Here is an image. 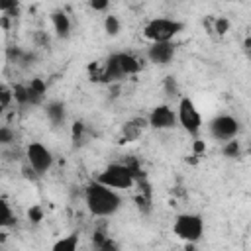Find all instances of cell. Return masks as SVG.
<instances>
[{
  "instance_id": "cell-1",
  "label": "cell",
  "mask_w": 251,
  "mask_h": 251,
  "mask_svg": "<svg viewBox=\"0 0 251 251\" xmlns=\"http://www.w3.org/2000/svg\"><path fill=\"white\" fill-rule=\"evenodd\" d=\"M84 202H86V208L92 216L106 218V216H112V214L118 212V208L122 204V198L116 192V188H110V186L102 184L100 180H96V182L86 186Z\"/></svg>"
},
{
  "instance_id": "cell-2",
  "label": "cell",
  "mask_w": 251,
  "mask_h": 251,
  "mask_svg": "<svg viewBox=\"0 0 251 251\" xmlns=\"http://www.w3.org/2000/svg\"><path fill=\"white\" fill-rule=\"evenodd\" d=\"M182 31V24L178 20H171V18H155L149 20L143 27V35L157 43V41H171L175 35H178Z\"/></svg>"
},
{
  "instance_id": "cell-3",
  "label": "cell",
  "mask_w": 251,
  "mask_h": 251,
  "mask_svg": "<svg viewBox=\"0 0 251 251\" xmlns=\"http://www.w3.org/2000/svg\"><path fill=\"white\" fill-rule=\"evenodd\" d=\"M102 184L110 186V188H116V190H122V188H131L133 180H135V173L133 169L126 163V165H120V163H114V165H108L100 175L98 178Z\"/></svg>"
},
{
  "instance_id": "cell-4",
  "label": "cell",
  "mask_w": 251,
  "mask_h": 251,
  "mask_svg": "<svg viewBox=\"0 0 251 251\" xmlns=\"http://www.w3.org/2000/svg\"><path fill=\"white\" fill-rule=\"evenodd\" d=\"M173 233L184 241H198L204 233V220L198 214H180L175 218L173 224Z\"/></svg>"
},
{
  "instance_id": "cell-5",
  "label": "cell",
  "mask_w": 251,
  "mask_h": 251,
  "mask_svg": "<svg viewBox=\"0 0 251 251\" xmlns=\"http://www.w3.org/2000/svg\"><path fill=\"white\" fill-rule=\"evenodd\" d=\"M176 116H178V122L180 126L190 133V135H196L202 127V116L198 112V108L194 106V102L188 98V96H182L178 100V110H176Z\"/></svg>"
},
{
  "instance_id": "cell-6",
  "label": "cell",
  "mask_w": 251,
  "mask_h": 251,
  "mask_svg": "<svg viewBox=\"0 0 251 251\" xmlns=\"http://www.w3.org/2000/svg\"><path fill=\"white\" fill-rule=\"evenodd\" d=\"M239 131V122L227 114H222V116H216L212 122H210V135L218 141H229V139H235Z\"/></svg>"
},
{
  "instance_id": "cell-7",
  "label": "cell",
  "mask_w": 251,
  "mask_h": 251,
  "mask_svg": "<svg viewBox=\"0 0 251 251\" xmlns=\"http://www.w3.org/2000/svg\"><path fill=\"white\" fill-rule=\"evenodd\" d=\"M25 157H27V165H29L35 173H39V175L47 173V171L51 169V165H53V155H51V151H49L45 145L37 143V141L27 145Z\"/></svg>"
},
{
  "instance_id": "cell-8",
  "label": "cell",
  "mask_w": 251,
  "mask_h": 251,
  "mask_svg": "<svg viewBox=\"0 0 251 251\" xmlns=\"http://www.w3.org/2000/svg\"><path fill=\"white\" fill-rule=\"evenodd\" d=\"M147 122H149V126H151L153 129H171V127L176 126L178 116H176V112H175L171 106L161 104V106H155V108L151 110Z\"/></svg>"
},
{
  "instance_id": "cell-9",
  "label": "cell",
  "mask_w": 251,
  "mask_h": 251,
  "mask_svg": "<svg viewBox=\"0 0 251 251\" xmlns=\"http://www.w3.org/2000/svg\"><path fill=\"white\" fill-rule=\"evenodd\" d=\"M147 57L155 65H167L175 57V47L171 41H157L147 49Z\"/></svg>"
},
{
  "instance_id": "cell-10",
  "label": "cell",
  "mask_w": 251,
  "mask_h": 251,
  "mask_svg": "<svg viewBox=\"0 0 251 251\" xmlns=\"http://www.w3.org/2000/svg\"><path fill=\"white\" fill-rule=\"evenodd\" d=\"M116 61L120 65V69L124 71V75H135L141 69V61L137 57H133L131 53H116Z\"/></svg>"
},
{
  "instance_id": "cell-11",
  "label": "cell",
  "mask_w": 251,
  "mask_h": 251,
  "mask_svg": "<svg viewBox=\"0 0 251 251\" xmlns=\"http://www.w3.org/2000/svg\"><path fill=\"white\" fill-rule=\"evenodd\" d=\"M51 22H53V29L59 37H69L71 33V20L63 10H57L51 14Z\"/></svg>"
},
{
  "instance_id": "cell-12",
  "label": "cell",
  "mask_w": 251,
  "mask_h": 251,
  "mask_svg": "<svg viewBox=\"0 0 251 251\" xmlns=\"http://www.w3.org/2000/svg\"><path fill=\"white\" fill-rule=\"evenodd\" d=\"M45 114H47V118L53 126H61L65 122V116H67L65 114V104L63 102H49L45 106Z\"/></svg>"
},
{
  "instance_id": "cell-13",
  "label": "cell",
  "mask_w": 251,
  "mask_h": 251,
  "mask_svg": "<svg viewBox=\"0 0 251 251\" xmlns=\"http://www.w3.org/2000/svg\"><path fill=\"white\" fill-rule=\"evenodd\" d=\"M27 90H29V104H39L45 94V84H43V80L33 78L31 84L27 86Z\"/></svg>"
},
{
  "instance_id": "cell-14",
  "label": "cell",
  "mask_w": 251,
  "mask_h": 251,
  "mask_svg": "<svg viewBox=\"0 0 251 251\" xmlns=\"http://www.w3.org/2000/svg\"><path fill=\"white\" fill-rule=\"evenodd\" d=\"M78 245V235H67L63 239H59L57 243H53V249L55 251H75Z\"/></svg>"
},
{
  "instance_id": "cell-15",
  "label": "cell",
  "mask_w": 251,
  "mask_h": 251,
  "mask_svg": "<svg viewBox=\"0 0 251 251\" xmlns=\"http://www.w3.org/2000/svg\"><path fill=\"white\" fill-rule=\"evenodd\" d=\"M104 29H106V33L108 35H118L120 33V20L116 18V16H106V20H104Z\"/></svg>"
},
{
  "instance_id": "cell-16",
  "label": "cell",
  "mask_w": 251,
  "mask_h": 251,
  "mask_svg": "<svg viewBox=\"0 0 251 251\" xmlns=\"http://www.w3.org/2000/svg\"><path fill=\"white\" fill-rule=\"evenodd\" d=\"M0 208H2V216H0V226H4V227H8V226H12L14 224V216H12V210H10V206H8V202H0Z\"/></svg>"
},
{
  "instance_id": "cell-17",
  "label": "cell",
  "mask_w": 251,
  "mask_h": 251,
  "mask_svg": "<svg viewBox=\"0 0 251 251\" xmlns=\"http://www.w3.org/2000/svg\"><path fill=\"white\" fill-rule=\"evenodd\" d=\"M14 98H16L20 104H29V90H27V86L18 84V86L14 88Z\"/></svg>"
},
{
  "instance_id": "cell-18",
  "label": "cell",
  "mask_w": 251,
  "mask_h": 251,
  "mask_svg": "<svg viewBox=\"0 0 251 251\" xmlns=\"http://www.w3.org/2000/svg\"><path fill=\"white\" fill-rule=\"evenodd\" d=\"M239 141L237 139H229V141H226V145H224V155L226 157H237L239 155Z\"/></svg>"
},
{
  "instance_id": "cell-19",
  "label": "cell",
  "mask_w": 251,
  "mask_h": 251,
  "mask_svg": "<svg viewBox=\"0 0 251 251\" xmlns=\"http://www.w3.org/2000/svg\"><path fill=\"white\" fill-rule=\"evenodd\" d=\"M0 10L4 16L18 14V0H0Z\"/></svg>"
},
{
  "instance_id": "cell-20",
  "label": "cell",
  "mask_w": 251,
  "mask_h": 251,
  "mask_svg": "<svg viewBox=\"0 0 251 251\" xmlns=\"http://www.w3.org/2000/svg\"><path fill=\"white\" fill-rule=\"evenodd\" d=\"M165 90H167L169 96H178V86H176V80L173 76L165 78Z\"/></svg>"
},
{
  "instance_id": "cell-21",
  "label": "cell",
  "mask_w": 251,
  "mask_h": 251,
  "mask_svg": "<svg viewBox=\"0 0 251 251\" xmlns=\"http://www.w3.org/2000/svg\"><path fill=\"white\" fill-rule=\"evenodd\" d=\"M12 139H14V133H12V129L10 127H0V143H4V145H8V143H12Z\"/></svg>"
},
{
  "instance_id": "cell-22",
  "label": "cell",
  "mask_w": 251,
  "mask_h": 251,
  "mask_svg": "<svg viewBox=\"0 0 251 251\" xmlns=\"http://www.w3.org/2000/svg\"><path fill=\"white\" fill-rule=\"evenodd\" d=\"M88 6L96 12H104L110 6V0H88Z\"/></svg>"
},
{
  "instance_id": "cell-23",
  "label": "cell",
  "mask_w": 251,
  "mask_h": 251,
  "mask_svg": "<svg viewBox=\"0 0 251 251\" xmlns=\"http://www.w3.org/2000/svg\"><path fill=\"white\" fill-rule=\"evenodd\" d=\"M12 96H14V94L8 90V86H2V110H6V108H8V104H10Z\"/></svg>"
},
{
  "instance_id": "cell-24",
  "label": "cell",
  "mask_w": 251,
  "mask_h": 251,
  "mask_svg": "<svg viewBox=\"0 0 251 251\" xmlns=\"http://www.w3.org/2000/svg\"><path fill=\"white\" fill-rule=\"evenodd\" d=\"M227 27H229V22L227 20H224V18H220V20H216V31L222 35V33H226L227 31Z\"/></svg>"
},
{
  "instance_id": "cell-25",
  "label": "cell",
  "mask_w": 251,
  "mask_h": 251,
  "mask_svg": "<svg viewBox=\"0 0 251 251\" xmlns=\"http://www.w3.org/2000/svg\"><path fill=\"white\" fill-rule=\"evenodd\" d=\"M82 129H84V126H82L80 122H76V124L73 126V139H75V141H78V139H80V135H82Z\"/></svg>"
},
{
  "instance_id": "cell-26",
  "label": "cell",
  "mask_w": 251,
  "mask_h": 251,
  "mask_svg": "<svg viewBox=\"0 0 251 251\" xmlns=\"http://www.w3.org/2000/svg\"><path fill=\"white\" fill-rule=\"evenodd\" d=\"M29 218H31L33 222H39V220H41V210H39V208L29 210Z\"/></svg>"
},
{
  "instance_id": "cell-27",
  "label": "cell",
  "mask_w": 251,
  "mask_h": 251,
  "mask_svg": "<svg viewBox=\"0 0 251 251\" xmlns=\"http://www.w3.org/2000/svg\"><path fill=\"white\" fill-rule=\"evenodd\" d=\"M194 151H196V153L204 151V143H202V141H196V143H194Z\"/></svg>"
},
{
  "instance_id": "cell-28",
  "label": "cell",
  "mask_w": 251,
  "mask_h": 251,
  "mask_svg": "<svg viewBox=\"0 0 251 251\" xmlns=\"http://www.w3.org/2000/svg\"><path fill=\"white\" fill-rule=\"evenodd\" d=\"M224 2H233V0H224Z\"/></svg>"
},
{
  "instance_id": "cell-29",
  "label": "cell",
  "mask_w": 251,
  "mask_h": 251,
  "mask_svg": "<svg viewBox=\"0 0 251 251\" xmlns=\"http://www.w3.org/2000/svg\"><path fill=\"white\" fill-rule=\"evenodd\" d=\"M249 153H251V145H249Z\"/></svg>"
}]
</instances>
